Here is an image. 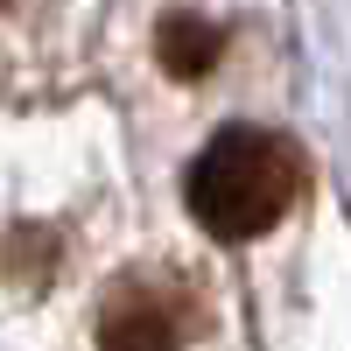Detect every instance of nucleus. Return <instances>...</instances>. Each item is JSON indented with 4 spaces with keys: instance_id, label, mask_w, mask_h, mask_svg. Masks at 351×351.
Wrapping results in <instances>:
<instances>
[{
    "instance_id": "nucleus-2",
    "label": "nucleus",
    "mask_w": 351,
    "mask_h": 351,
    "mask_svg": "<svg viewBox=\"0 0 351 351\" xmlns=\"http://www.w3.org/2000/svg\"><path fill=\"white\" fill-rule=\"evenodd\" d=\"M92 337L99 351H197L204 302L176 267H127L99 295Z\"/></svg>"
},
{
    "instance_id": "nucleus-1",
    "label": "nucleus",
    "mask_w": 351,
    "mask_h": 351,
    "mask_svg": "<svg viewBox=\"0 0 351 351\" xmlns=\"http://www.w3.org/2000/svg\"><path fill=\"white\" fill-rule=\"evenodd\" d=\"M302 155L295 141H281L267 127H225L204 141V155L183 176L190 218L225 246H246L260 232H274L288 218V204L302 197Z\"/></svg>"
},
{
    "instance_id": "nucleus-3",
    "label": "nucleus",
    "mask_w": 351,
    "mask_h": 351,
    "mask_svg": "<svg viewBox=\"0 0 351 351\" xmlns=\"http://www.w3.org/2000/svg\"><path fill=\"white\" fill-rule=\"evenodd\" d=\"M155 56H162L169 77H204V71H218V56H225V28L190 14V8H176V14L155 21Z\"/></svg>"
}]
</instances>
